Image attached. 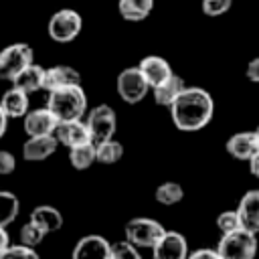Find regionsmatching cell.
Masks as SVG:
<instances>
[{"label": "cell", "mask_w": 259, "mask_h": 259, "mask_svg": "<svg viewBox=\"0 0 259 259\" xmlns=\"http://www.w3.org/2000/svg\"><path fill=\"white\" fill-rule=\"evenodd\" d=\"M168 109L176 130L198 132L210 123L214 113V101L212 95L202 87H184Z\"/></svg>", "instance_id": "1"}, {"label": "cell", "mask_w": 259, "mask_h": 259, "mask_svg": "<svg viewBox=\"0 0 259 259\" xmlns=\"http://www.w3.org/2000/svg\"><path fill=\"white\" fill-rule=\"evenodd\" d=\"M47 107L59 121L83 119L87 113V95L81 85H67L55 91H49Z\"/></svg>", "instance_id": "2"}, {"label": "cell", "mask_w": 259, "mask_h": 259, "mask_svg": "<svg viewBox=\"0 0 259 259\" xmlns=\"http://www.w3.org/2000/svg\"><path fill=\"white\" fill-rule=\"evenodd\" d=\"M257 249V233L247 231L243 227L221 235V241L217 245L221 259H255Z\"/></svg>", "instance_id": "3"}, {"label": "cell", "mask_w": 259, "mask_h": 259, "mask_svg": "<svg viewBox=\"0 0 259 259\" xmlns=\"http://www.w3.org/2000/svg\"><path fill=\"white\" fill-rule=\"evenodd\" d=\"M83 121H85L87 132H89V140L95 146L115 136L117 115H115V109L111 105H107V103H99L93 109H89L85 113V119Z\"/></svg>", "instance_id": "4"}, {"label": "cell", "mask_w": 259, "mask_h": 259, "mask_svg": "<svg viewBox=\"0 0 259 259\" xmlns=\"http://www.w3.org/2000/svg\"><path fill=\"white\" fill-rule=\"evenodd\" d=\"M164 225L150 217H134L123 227L125 241H130L138 249H152L164 235Z\"/></svg>", "instance_id": "5"}, {"label": "cell", "mask_w": 259, "mask_h": 259, "mask_svg": "<svg viewBox=\"0 0 259 259\" xmlns=\"http://www.w3.org/2000/svg\"><path fill=\"white\" fill-rule=\"evenodd\" d=\"M83 28V16L73 10V8H61L57 12H53V16L49 18L47 24V32L55 42H71L79 36Z\"/></svg>", "instance_id": "6"}, {"label": "cell", "mask_w": 259, "mask_h": 259, "mask_svg": "<svg viewBox=\"0 0 259 259\" xmlns=\"http://www.w3.org/2000/svg\"><path fill=\"white\" fill-rule=\"evenodd\" d=\"M34 63V51L28 42H12L0 51V79L12 81L26 65Z\"/></svg>", "instance_id": "7"}, {"label": "cell", "mask_w": 259, "mask_h": 259, "mask_svg": "<svg viewBox=\"0 0 259 259\" xmlns=\"http://www.w3.org/2000/svg\"><path fill=\"white\" fill-rule=\"evenodd\" d=\"M115 89H117V95L121 97V101L130 103V105H136L140 103L148 91H150V85L146 81V77L142 75V71L136 67H127L123 69L117 79H115Z\"/></svg>", "instance_id": "8"}, {"label": "cell", "mask_w": 259, "mask_h": 259, "mask_svg": "<svg viewBox=\"0 0 259 259\" xmlns=\"http://www.w3.org/2000/svg\"><path fill=\"white\" fill-rule=\"evenodd\" d=\"M188 241L178 231H164L158 243L152 247V259H186L188 257Z\"/></svg>", "instance_id": "9"}, {"label": "cell", "mask_w": 259, "mask_h": 259, "mask_svg": "<svg viewBox=\"0 0 259 259\" xmlns=\"http://www.w3.org/2000/svg\"><path fill=\"white\" fill-rule=\"evenodd\" d=\"M109 257H111V243L97 233L81 237L71 251V259H109Z\"/></svg>", "instance_id": "10"}, {"label": "cell", "mask_w": 259, "mask_h": 259, "mask_svg": "<svg viewBox=\"0 0 259 259\" xmlns=\"http://www.w3.org/2000/svg\"><path fill=\"white\" fill-rule=\"evenodd\" d=\"M59 119L53 115V111L45 105V107H38V109H28L26 115L22 117V127H24V134L26 136H49V134H55V127H57Z\"/></svg>", "instance_id": "11"}, {"label": "cell", "mask_w": 259, "mask_h": 259, "mask_svg": "<svg viewBox=\"0 0 259 259\" xmlns=\"http://www.w3.org/2000/svg\"><path fill=\"white\" fill-rule=\"evenodd\" d=\"M59 148V142L55 134L49 136H28L26 142L22 144V158L26 162H40L53 156Z\"/></svg>", "instance_id": "12"}, {"label": "cell", "mask_w": 259, "mask_h": 259, "mask_svg": "<svg viewBox=\"0 0 259 259\" xmlns=\"http://www.w3.org/2000/svg\"><path fill=\"white\" fill-rule=\"evenodd\" d=\"M55 138L59 142V146L65 148H75L79 144L91 142L89 140V132L83 119H67V121H59L55 127Z\"/></svg>", "instance_id": "13"}, {"label": "cell", "mask_w": 259, "mask_h": 259, "mask_svg": "<svg viewBox=\"0 0 259 259\" xmlns=\"http://www.w3.org/2000/svg\"><path fill=\"white\" fill-rule=\"evenodd\" d=\"M67 85H81V73L75 67H71V65H55V67L45 69L42 89L47 93L55 91V89H61V87H67Z\"/></svg>", "instance_id": "14"}, {"label": "cell", "mask_w": 259, "mask_h": 259, "mask_svg": "<svg viewBox=\"0 0 259 259\" xmlns=\"http://www.w3.org/2000/svg\"><path fill=\"white\" fill-rule=\"evenodd\" d=\"M225 150L229 156H233L235 160H245L249 162L257 152H259V146H257V140H255V134L253 132H237L233 134L227 144H225Z\"/></svg>", "instance_id": "15"}, {"label": "cell", "mask_w": 259, "mask_h": 259, "mask_svg": "<svg viewBox=\"0 0 259 259\" xmlns=\"http://www.w3.org/2000/svg\"><path fill=\"white\" fill-rule=\"evenodd\" d=\"M241 227L253 233H259V188L247 190L237 206Z\"/></svg>", "instance_id": "16"}, {"label": "cell", "mask_w": 259, "mask_h": 259, "mask_svg": "<svg viewBox=\"0 0 259 259\" xmlns=\"http://www.w3.org/2000/svg\"><path fill=\"white\" fill-rule=\"evenodd\" d=\"M138 69H140L142 75L146 77L150 89L156 87L158 83L166 81V79L172 75L170 63H168L164 57H158V55H148V57H144V59L138 63Z\"/></svg>", "instance_id": "17"}, {"label": "cell", "mask_w": 259, "mask_h": 259, "mask_svg": "<svg viewBox=\"0 0 259 259\" xmlns=\"http://www.w3.org/2000/svg\"><path fill=\"white\" fill-rule=\"evenodd\" d=\"M28 221H32L36 227H40L47 235L61 231V227L65 223L63 212L57 206H53V204H38V206H34L30 210V219Z\"/></svg>", "instance_id": "18"}, {"label": "cell", "mask_w": 259, "mask_h": 259, "mask_svg": "<svg viewBox=\"0 0 259 259\" xmlns=\"http://www.w3.org/2000/svg\"><path fill=\"white\" fill-rule=\"evenodd\" d=\"M186 87V83H184V79L180 77V75H176V73H172L166 81H162V83H158L156 87H152L150 91H152V95H154V101H156V105H162V107H170L172 105V101L182 93V89Z\"/></svg>", "instance_id": "19"}, {"label": "cell", "mask_w": 259, "mask_h": 259, "mask_svg": "<svg viewBox=\"0 0 259 259\" xmlns=\"http://www.w3.org/2000/svg\"><path fill=\"white\" fill-rule=\"evenodd\" d=\"M42 83H45V67L36 65V63H30L26 65L14 79H12V85L22 89L24 93H36L42 89Z\"/></svg>", "instance_id": "20"}, {"label": "cell", "mask_w": 259, "mask_h": 259, "mask_svg": "<svg viewBox=\"0 0 259 259\" xmlns=\"http://www.w3.org/2000/svg\"><path fill=\"white\" fill-rule=\"evenodd\" d=\"M0 105L6 111L8 119H18L24 117L28 111V93H24L18 87H10L8 91H4V95L0 97Z\"/></svg>", "instance_id": "21"}, {"label": "cell", "mask_w": 259, "mask_h": 259, "mask_svg": "<svg viewBox=\"0 0 259 259\" xmlns=\"http://www.w3.org/2000/svg\"><path fill=\"white\" fill-rule=\"evenodd\" d=\"M117 10H119L121 18H125L130 22H140V20L148 18L150 12L154 10V0H119Z\"/></svg>", "instance_id": "22"}, {"label": "cell", "mask_w": 259, "mask_h": 259, "mask_svg": "<svg viewBox=\"0 0 259 259\" xmlns=\"http://www.w3.org/2000/svg\"><path fill=\"white\" fill-rule=\"evenodd\" d=\"M95 160H97V150L93 142H85L75 148H69V162L75 170H87L95 164Z\"/></svg>", "instance_id": "23"}, {"label": "cell", "mask_w": 259, "mask_h": 259, "mask_svg": "<svg viewBox=\"0 0 259 259\" xmlns=\"http://www.w3.org/2000/svg\"><path fill=\"white\" fill-rule=\"evenodd\" d=\"M20 212V200L14 192L10 190H0V225L8 227L10 223L16 221Z\"/></svg>", "instance_id": "24"}, {"label": "cell", "mask_w": 259, "mask_h": 259, "mask_svg": "<svg viewBox=\"0 0 259 259\" xmlns=\"http://www.w3.org/2000/svg\"><path fill=\"white\" fill-rule=\"evenodd\" d=\"M95 150H97V160L95 162H99L103 166H111V164L119 162L121 156H123V146L115 138H109V140L97 144Z\"/></svg>", "instance_id": "25"}, {"label": "cell", "mask_w": 259, "mask_h": 259, "mask_svg": "<svg viewBox=\"0 0 259 259\" xmlns=\"http://www.w3.org/2000/svg\"><path fill=\"white\" fill-rule=\"evenodd\" d=\"M154 198L158 204H164V206H172V204H178L182 198H184V190L178 182H162L156 186L154 190Z\"/></svg>", "instance_id": "26"}, {"label": "cell", "mask_w": 259, "mask_h": 259, "mask_svg": "<svg viewBox=\"0 0 259 259\" xmlns=\"http://www.w3.org/2000/svg\"><path fill=\"white\" fill-rule=\"evenodd\" d=\"M45 237H47V233H45L40 227H36L32 221L24 223V225L20 227V233H18L20 245H26V247H38Z\"/></svg>", "instance_id": "27"}, {"label": "cell", "mask_w": 259, "mask_h": 259, "mask_svg": "<svg viewBox=\"0 0 259 259\" xmlns=\"http://www.w3.org/2000/svg\"><path fill=\"white\" fill-rule=\"evenodd\" d=\"M0 259H40L36 253V247H26V245H8L6 251L0 255Z\"/></svg>", "instance_id": "28"}, {"label": "cell", "mask_w": 259, "mask_h": 259, "mask_svg": "<svg viewBox=\"0 0 259 259\" xmlns=\"http://www.w3.org/2000/svg\"><path fill=\"white\" fill-rule=\"evenodd\" d=\"M217 229L221 231V235L231 233V231H235V229H241V219H239L237 208H235V210H223V212L217 217Z\"/></svg>", "instance_id": "29"}, {"label": "cell", "mask_w": 259, "mask_h": 259, "mask_svg": "<svg viewBox=\"0 0 259 259\" xmlns=\"http://www.w3.org/2000/svg\"><path fill=\"white\" fill-rule=\"evenodd\" d=\"M111 257L113 259H142L140 249L136 245H132L130 241H117L111 243Z\"/></svg>", "instance_id": "30"}, {"label": "cell", "mask_w": 259, "mask_h": 259, "mask_svg": "<svg viewBox=\"0 0 259 259\" xmlns=\"http://www.w3.org/2000/svg\"><path fill=\"white\" fill-rule=\"evenodd\" d=\"M233 6V0H202L200 8L206 16H221L225 12H229Z\"/></svg>", "instance_id": "31"}, {"label": "cell", "mask_w": 259, "mask_h": 259, "mask_svg": "<svg viewBox=\"0 0 259 259\" xmlns=\"http://www.w3.org/2000/svg\"><path fill=\"white\" fill-rule=\"evenodd\" d=\"M16 170V158L8 150H0V176H8Z\"/></svg>", "instance_id": "32"}, {"label": "cell", "mask_w": 259, "mask_h": 259, "mask_svg": "<svg viewBox=\"0 0 259 259\" xmlns=\"http://www.w3.org/2000/svg\"><path fill=\"white\" fill-rule=\"evenodd\" d=\"M186 259H221V255H219V251L217 249H196V251H192V253H188V257Z\"/></svg>", "instance_id": "33"}, {"label": "cell", "mask_w": 259, "mask_h": 259, "mask_svg": "<svg viewBox=\"0 0 259 259\" xmlns=\"http://www.w3.org/2000/svg\"><path fill=\"white\" fill-rule=\"evenodd\" d=\"M245 75H247V79H249L251 83H259V57H255V59L249 61Z\"/></svg>", "instance_id": "34"}, {"label": "cell", "mask_w": 259, "mask_h": 259, "mask_svg": "<svg viewBox=\"0 0 259 259\" xmlns=\"http://www.w3.org/2000/svg\"><path fill=\"white\" fill-rule=\"evenodd\" d=\"M10 245V237H8V231H6V227H2L0 225V255L6 251V247Z\"/></svg>", "instance_id": "35"}, {"label": "cell", "mask_w": 259, "mask_h": 259, "mask_svg": "<svg viewBox=\"0 0 259 259\" xmlns=\"http://www.w3.org/2000/svg\"><path fill=\"white\" fill-rule=\"evenodd\" d=\"M249 170H251V174H253V176H257V178H259V152L249 160Z\"/></svg>", "instance_id": "36"}, {"label": "cell", "mask_w": 259, "mask_h": 259, "mask_svg": "<svg viewBox=\"0 0 259 259\" xmlns=\"http://www.w3.org/2000/svg\"><path fill=\"white\" fill-rule=\"evenodd\" d=\"M6 130H8V115H6V111L0 105V138L6 134Z\"/></svg>", "instance_id": "37"}, {"label": "cell", "mask_w": 259, "mask_h": 259, "mask_svg": "<svg viewBox=\"0 0 259 259\" xmlns=\"http://www.w3.org/2000/svg\"><path fill=\"white\" fill-rule=\"evenodd\" d=\"M253 134H255V140H257V146H259V125L253 130Z\"/></svg>", "instance_id": "38"}, {"label": "cell", "mask_w": 259, "mask_h": 259, "mask_svg": "<svg viewBox=\"0 0 259 259\" xmlns=\"http://www.w3.org/2000/svg\"><path fill=\"white\" fill-rule=\"evenodd\" d=\"M109 259H113V257H109Z\"/></svg>", "instance_id": "39"}]
</instances>
